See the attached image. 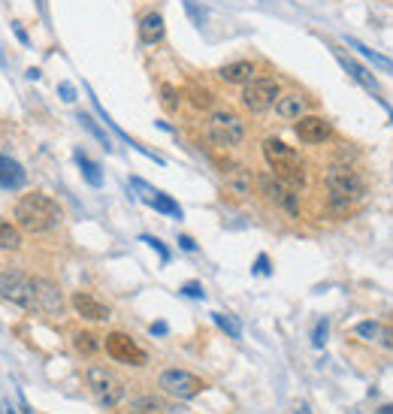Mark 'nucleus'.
I'll return each mask as SVG.
<instances>
[{
    "mask_svg": "<svg viewBox=\"0 0 393 414\" xmlns=\"http://www.w3.org/2000/svg\"><path fill=\"white\" fill-rule=\"evenodd\" d=\"M15 224L25 233H45L60 224V209L45 194H25L15 206Z\"/></svg>",
    "mask_w": 393,
    "mask_h": 414,
    "instance_id": "f257e3e1",
    "label": "nucleus"
},
{
    "mask_svg": "<svg viewBox=\"0 0 393 414\" xmlns=\"http://www.w3.org/2000/svg\"><path fill=\"white\" fill-rule=\"evenodd\" d=\"M263 157H267V164L276 170V175L284 182V185H291L293 190L306 185V164H302L300 155L287 142L269 136V140L263 142Z\"/></svg>",
    "mask_w": 393,
    "mask_h": 414,
    "instance_id": "f03ea898",
    "label": "nucleus"
},
{
    "mask_svg": "<svg viewBox=\"0 0 393 414\" xmlns=\"http://www.w3.org/2000/svg\"><path fill=\"white\" fill-rule=\"evenodd\" d=\"M85 381H88V390L103 408H115V405L124 400V381L118 378L115 372H109L106 366H88L85 372Z\"/></svg>",
    "mask_w": 393,
    "mask_h": 414,
    "instance_id": "7ed1b4c3",
    "label": "nucleus"
},
{
    "mask_svg": "<svg viewBox=\"0 0 393 414\" xmlns=\"http://www.w3.org/2000/svg\"><path fill=\"white\" fill-rule=\"evenodd\" d=\"M206 133H209V140L215 145H221V149H233V145H239L242 140H245V124H242V118L236 112L215 109L209 115V121H206Z\"/></svg>",
    "mask_w": 393,
    "mask_h": 414,
    "instance_id": "20e7f679",
    "label": "nucleus"
},
{
    "mask_svg": "<svg viewBox=\"0 0 393 414\" xmlns=\"http://www.w3.org/2000/svg\"><path fill=\"white\" fill-rule=\"evenodd\" d=\"M157 387H161L164 396H170V400H194L196 393H203L206 390V381L200 378V375L188 372V369H164L157 375Z\"/></svg>",
    "mask_w": 393,
    "mask_h": 414,
    "instance_id": "39448f33",
    "label": "nucleus"
},
{
    "mask_svg": "<svg viewBox=\"0 0 393 414\" xmlns=\"http://www.w3.org/2000/svg\"><path fill=\"white\" fill-rule=\"evenodd\" d=\"M324 185H327L330 197L336 200V206H348V203H357L363 197V182L360 175L348 166H330L327 175H324Z\"/></svg>",
    "mask_w": 393,
    "mask_h": 414,
    "instance_id": "423d86ee",
    "label": "nucleus"
},
{
    "mask_svg": "<svg viewBox=\"0 0 393 414\" xmlns=\"http://www.w3.org/2000/svg\"><path fill=\"white\" fill-rule=\"evenodd\" d=\"M103 348H106V354H109L115 363H124V366H146L148 363V354H146V348H139L131 336L127 333H109V336H103Z\"/></svg>",
    "mask_w": 393,
    "mask_h": 414,
    "instance_id": "0eeeda50",
    "label": "nucleus"
},
{
    "mask_svg": "<svg viewBox=\"0 0 393 414\" xmlns=\"http://www.w3.org/2000/svg\"><path fill=\"white\" fill-rule=\"evenodd\" d=\"M0 296L19 309H34V279L19 270L0 272Z\"/></svg>",
    "mask_w": 393,
    "mask_h": 414,
    "instance_id": "6e6552de",
    "label": "nucleus"
},
{
    "mask_svg": "<svg viewBox=\"0 0 393 414\" xmlns=\"http://www.w3.org/2000/svg\"><path fill=\"white\" fill-rule=\"evenodd\" d=\"M278 97H282V88H278L276 79H251L242 91V103H245L248 112H267L276 109Z\"/></svg>",
    "mask_w": 393,
    "mask_h": 414,
    "instance_id": "1a4fd4ad",
    "label": "nucleus"
},
{
    "mask_svg": "<svg viewBox=\"0 0 393 414\" xmlns=\"http://www.w3.org/2000/svg\"><path fill=\"white\" fill-rule=\"evenodd\" d=\"M34 309L49 314V318H58L64 312V294L55 281L49 279H34Z\"/></svg>",
    "mask_w": 393,
    "mask_h": 414,
    "instance_id": "9d476101",
    "label": "nucleus"
},
{
    "mask_svg": "<svg viewBox=\"0 0 393 414\" xmlns=\"http://www.w3.org/2000/svg\"><path fill=\"white\" fill-rule=\"evenodd\" d=\"M257 185H260L263 190H267V197L276 206H282V209L287 212V215H297L300 212V206H297V194H293V188L291 185H284L282 179H272V175H260V179H257Z\"/></svg>",
    "mask_w": 393,
    "mask_h": 414,
    "instance_id": "9b49d317",
    "label": "nucleus"
},
{
    "mask_svg": "<svg viewBox=\"0 0 393 414\" xmlns=\"http://www.w3.org/2000/svg\"><path fill=\"white\" fill-rule=\"evenodd\" d=\"M297 136H300V142H306V145H321L324 140H330L327 118H321V115H302L297 121Z\"/></svg>",
    "mask_w": 393,
    "mask_h": 414,
    "instance_id": "f8f14e48",
    "label": "nucleus"
},
{
    "mask_svg": "<svg viewBox=\"0 0 393 414\" xmlns=\"http://www.w3.org/2000/svg\"><path fill=\"white\" fill-rule=\"evenodd\" d=\"M354 333H357L363 342L393 348V327H388V324H378V320H360V324L354 327Z\"/></svg>",
    "mask_w": 393,
    "mask_h": 414,
    "instance_id": "ddd939ff",
    "label": "nucleus"
},
{
    "mask_svg": "<svg viewBox=\"0 0 393 414\" xmlns=\"http://www.w3.org/2000/svg\"><path fill=\"white\" fill-rule=\"evenodd\" d=\"M73 309L79 318H85V320H106L109 318V305H103L100 300H94L91 294H73Z\"/></svg>",
    "mask_w": 393,
    "mask_h": 414,
    "instance_id": "4468645a",
    "label": "nucleus"
},
{
    "mask_svg": "<svg viewBox=\"0 0 393 414\" xmlns=\"http://www.w3.org/2000/svg\"><path fill=\"white\" fill-rule=\"evenodd\" d=\"M133 185L142 190V200H146L148 206H155L157 212H164V215H170V218H181V209H179V203H172L166 194H161V190H155V188H148L146 182H139V179H133Z\"/></svg>",
    "mask_w": 393,
    "mask_h": 414,
    "instance_id": "2eb2a0df",
    "label": "nucleus"
},
{
    "mask_svg": "<svg viewBox=\"0 0 393 414\" xmlns=\"http://www.w3.org/2000/svg\"><path fill=\"white\" fill-rule=\"evenodd\" d=\"M336 61H339V64H342V70H345L348 76H351V79L357 82V85H363L366 91H372V94L378 97V82H375V76L369 73L366 67H363V64H357V61H351L348 55H342V52H339V49H336Z\"/></svg>",
    "mask_w": 393,
    "mask_h": 414,
    "instance_id": "dca6fc26",
    "label": "nucleus"
},
{
    "mask_svg": "<svg viewBox=\"0 0 393 414\" xmlns=\"http://www.w3.org/2000/svg\"><path fill=\"white\" fill-rule=\"evenodd\" d=\"M257 67L251 64V61H233V64H224L221 70H218V76L227 82V85H248V82L254 79Z\"/></svg>",
    "mask_w": 393,
    "mask_h": 414,
    "instance_id": "f3484780",
    "label": "nucleus"
},
{
    "mask_svg": "<svg viewBox=\"0 0 393 414\" xmlns=\"http://www.w3.org/2000/svg\"><path fill=\"white\" fill-rule=\"evenodd\" d=\"M306 97L302 94H282L276 103V115L282 121H300L302 115H306Z\"/></svg>",
    "mask_w": 393,
    "mask_h": 414,
    "instance_id": "a211bd4d",
    "label": "nucleus"
},
{
    "mask_svg": "<svg viewBox=\"0 0 393 414\" xmlns=\"http://www.w3.org/2000/svg\"><path fill=\"white\" fill-rule=\"evenodd\" d=\"M164 15L161 12H148V15H142V21H139V40L146 43V45H155V43H161L164 40Z\"/></svg>",
    "mask_w": 393,
    "mask_h": 414,
    "instance_id": "6ab92c4d",
    "label": "nucleus"
},
{
    "mask_svg": "<svg viewBox=\"0 0 393 414\" xmlns=\"http://www.w3.org/2000/svg\"><path fill=\"white\" fill-rule=\"evenodd\" d=\"M25 185V170L12 157L0 155V188H21Z\"/></svg>",
    "mask_w": 393,
    "mask_h": 414,
    "instance_id": "aec40b11",
    "label": "nucleus"
},
{
    "mask_svg": "<svg viewBox=\"0 0 393 414\" xmlns=\"http://www.w3.org/2000/svg\"><path fill=\"white\" fill-rule=\"evenodd\" d=\"M254 182H257L254 175L248 173V170H242V166H239V170H233L230 175H227V188H230L233 194H239V197H248V194H251Z\"/></svg>",
    "mask_w": 393,
    "mask_h": 414,
    "instance_id": "412c9836",
    "label": "nucleus"
},
{
    "mask_svg": "<svg viewBox=\"0 0 393 414\" xmlns=\"http://www.w3.org/2000/svg\"><path fill=\"white\" fill-rule=\"evenodd\" d=\"M0 248H6V251H19L21 248V227L10 224L6 218H0Z\"/></svg>",
    "mask_w": 393,
    "mask_h": 414,
    "instance_id": "4be33fe9",
    "label": "nucleus"
},
{
    "mask_svg": "<svg viewBox=\"0 0 393 414\" xmlns=\"http://www.w3.org/2000/svg\"><path fill=\"white\" fill-rule=\"evenodd\" d=\"M348 45H351V49H357V52H360V55L366 58V61H372L375 67H381L384 73H393V61H390V58L378 55V52H372V49H369V45H363L360 40H351V36H348Z\"/></svg>",
    "mask_w": 393,
    "mask_h": 414,
    "instance_id": "5701e85b",
    "label": "nucleus"
},
{
    "mask_svg": "<svg viewBox=\"0 0 393 414\" xmlns=\"http://www.w3.org/2000/svg\"><path fill=\"white\" fill-rule=\"evenodd\" d=\"M73 345H76V351H79V354H85V357H91V354H97V351L103 348L100 336L88 333V329H82V333H76V339H73Z\"/></svg>",
    "mask_w": 393,
    "mask_h": 414,
    "instance_id": "b1692460",
    "label": "nucleus"
},
{
    "mask_svg": "<svg viewBox=\"0 0 393 414\" xmlns=\"http://www.w3.org/2000/svg\"><path fill=\"white\" fill-rule=\"evenodd\" d=\"M131 408H142V411H155V414H172L176 408H172L166 400H161V396H139V400H133Z\"/></svg>",
    "mask_w": 393,
    "mask_h": 414,
    "instance_id": "393cba45",
    "label": "nucleus"
},
{
    "mask_svg": "<svg viewBox=\"0 0 393 414\" xmlns=\"http://www.w3.org/2000/svg\"><path fill=\"white\" fill-rule=\"evenodd\" d=\"M76 160H79V166H82V173H85V179L91 182L94 188H100L103 185V175H100V166L94 164V160H88L82 151H76Z\"/></svg>",
    "mask_w": 393,
    "mask_h": 414,
    "instance_id": "a878e982",
    "label": "nucleus"
},
{
    "mask_svg": "<svg viewBox=\"0 0 393 414\" xmlns=\"http://www.w3.org/2000/svg\"><path fill=\"white\" fill-rule=\"evenodd\" d=\"M79 121H82V127H85V130H88V133H91V136H97V140H100V145H103V149H112V142H109V136H106V133H103V130H100V127H97V124H94V118H88V115H79Z\"/></svg>",
    "mask_w": 393,
    "mask_h": 414,
    "instance_id": "bb28decb",
    "label": "nucleus"
},
{
    "mask_svg": "<svg viewBox=\"0 0 393 414\" xmlns=\"http://www.w3.org/2000/svg\"><path fill=\"white\" fill-rule=\"evenodd\" d=\"M212 318H215V324H218V327H221V329H227V333H230V336H233V339H239V336H242V333H239V327H236V324H233V320H230V318H224V314H221V312H215V314H212Z\"/></svg>",
    "mask_w": 393,
    "mask_h": 414,
    "instance_id": "cd10ccee",
    "label": "nucleus"
},
{
    "mask_svg": "<svg viewBox=\"0 0 393 414\" xmlns=\"http://www.w3.org/2000/svg\"><path fill=\"white\" fill-rule=\"evenodd\" d=\"M191 100H194V106H200V109H209V106H212V94H209V91H200V88H194L191 91Z\"/></svg>",
    "mask_w": 393,
    "mask_h": 414,
    "instance_id": "c85d7f7f",
    "label": "nucleus"
},
{
    "mask_svg": "<svg viewBox=\"0 0 393 414\" xmlns=\"http://www.w3.org/2000/svg\"><path fill=\"white\" fill-rule=\"evenodd\" d=\"M161 94H164L166 109H176V106H179V94H176V88H172V85H164V88H161Z\"/></svg>",
    "mask_w": 393,
    "mask_h": 414,
    "instance_id": "c756f323",
    "label": "nucleus"
},
{
    "mask_svg": "<svg viewBox=\"0 0 393 414\" xmlns=\"http://www.w3.org/2000/svg\"><path fill=\"white\" fill-rule=\"evenodd\" d=\"M142 242H148L151 248H155L157 254H161V260H164V263H166V260H170V251H166V248H164V242H157L155 236H142Z\"/></svg>",
    "mask_w": 393,
    "mask_h": 414,
    "instance_id": "7c9ffc66",
    "label": "nucleus"
},
{
    "mask_svg": "<svg viewBox=\"0 0 393 414\" xmlns=\"http://www.w3.org/2000/svg\"><path fill=\"white\" fill-rule=\"evenodd\" d=\"M181 294H185V296H194V300H203V287L196 285V281H188V285H181Z\"/></svg>",
    "mask_w": 393,
    "mask_h": 414,
    "instance_id": "2f4dec72",
    "label": "nucleus"
},
{
    "mask_svg": "<svg viewBox=\"0 0 393 414\" xmlns=\"http://www.w3.org/2000/svg\"><path fill=\"white\" fill-rule=\"evenodd\" d=\"M185 10L191 12V19L196 21V25H203V12H200V6H196L194 0H185Z\"/></svg>",
    "mask_w": 393,
    "mask_h": 414,
    "instance_id": "473e14b6",
    "label": "nucleus"
},
{
    "mask_svg": "<svg viewBox=\"0 0 393 414\" xmlns=\"http://www.w3.org/2000/svg\"><path fill=\"white\" fill-rule=\"evenodd\" d=\"M324 336H327V320H321V324H317V329H315V345H317V348L324 345Z\"/></svg>",
    "mask_w": 393,
    "mask_h": 414,
    "instance_id": "72a5a7b5",
    "label": "nucleus"
},
{
    "mask_svg": "<svg viewBox=\"0 0 393 414\" xmlns=\"http://www.w3.org/2000/svg\"><path fill=\"white\" fill-rule=\"evenodd\" d=\"M254 272H263V275L269 272V257H267V254H260V257H257V263H254Z\"/></svg>",
    "mask_w": 393,
    "mask_h": 414,
    "instance_id": "f704fd0d",
    "label": "nucleus"
},
{
    "mask_svg": "<svg viewBox=\"0 0 393 414\" xmlns=\"http://www.w3.org/2000/svg\"><path fill=\"white\" fill-rule=\"evenodd\" d=\"M179 245H181V251H196V242L191 236H179Z\"/></svg>",
    "mask_w": 393,
    "mask_h": 414,
    "instance_id": "c9c22d12",
    "label": "nucleus"
},
{
    "mask_svg": "<svg viewBox=\"0 0 393 414\" xmlns=\"http://www.w3.org/2000/svg\"><path fill=\"white\" fill-rule=\"evenodd\" d=\"M170 333V327L164 324V320H157V324H151V336H166Z\"/></svg>",
    "mask_w": 393,
    "mask_h": 414,
    "instance_id": "e433bc0d",
    "label": "nucleus"
},
{
    "mask_svg": "<svg viewBox=\"0 0 393 414\" xmlns=\"http://www.w3.org/2000/svg\"><path fill=\"white\" fill-rule=\"evenodd\" d=\"M60 97H64V100H76V91H73V85H60Z\"/></svg>",
    "mask_w": 393,
    "mask_h": 414,
    "instance_id": "4c0bfd02",
    "label": "nucleus"
},
{
    "mask_svg": "<svg viewBox=\"0 0 393 414\" xmlns=\"http://www.w3.org/2000/svg\"><path fill=\"white\" fill-rule=\"evenodd\" d=\"M378 414H393V405H384V408H378Z\"/></svg>",
    "mask_w": 393,
    "mask_h": 414,
    "instance_id": "58836bf2",
    "label": "nucleus"
},
{
    "mask_svg": "<svg viewBox=\"0 0 393 414\" xmlns=\"http://www.w3.org/2000/svg\"><path fill=\"white\" fill-rule=\"evenodd\" d=\"M127 414H155V411H142V408H131Z\"/></svg>",
    "mask_w": 393,
    "mask_h": 414,
    "instance_id": "ea45409f",
    "label": "nucleus"
}]
</instances>
